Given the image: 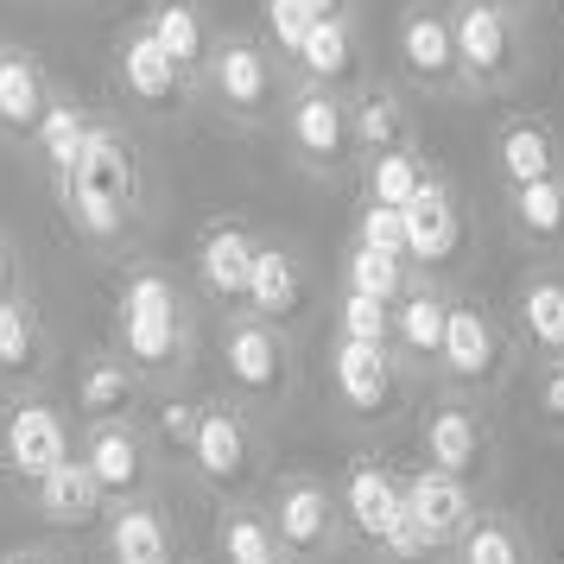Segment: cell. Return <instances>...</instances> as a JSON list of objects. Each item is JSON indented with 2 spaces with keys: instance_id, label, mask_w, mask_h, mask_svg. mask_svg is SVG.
Segmentation results:
<instances>
[{
  "instance_id": "1",
  "label": "cell",
  "mask_w": 564,
  "mask_h": 564,
  "mask_svg": "<svg viewBox=\"0 0 564 564\" xmlns=\"http://www.w3.org/2000/svg\"><path fill=\"white\" fill-rule=\"evenodd\" d=\"M64 197H70V209H77V223L89 235L121 229V216H128V204H133V153L115 128H89V147H83L77 172L64 184Z\"/></svg>"
},
{
  "instance_id": "2",
  "label": "cell",
  "mask_w": 564,
  "mask_h": 564,
  "mask_svg": "<svg viewBox=\"0 0 564 564\" xmlns=\"http://www.w3.org/2000/svg\"><path fill=\"white\" fill-rule=\"evenodd\" d=\"M121 343L140 368H172L178 361V292L159 280V273H140L121 299Z\"/></svg>"
},
{
  "instance_id": "3",
  "label": "cell",
  "mask_w": 564,
  "mask_h": 564,
  "mask_svg": "<svg viewBox=\"0 0 564 564\" xmlns=\"http://www.w3.org/2000/svg\"><path fill=\"white\" fill-rule=\"evenodd\" d=\"M0 444H7V469H13V476H26L32 488L45 482L52 469H64V463H70L64 419H57L52 406H39V400L7 412V437H0Z\"/></svg>"
},
{
  "instance_id": "4",
  "label": "cell",
  "mask_w": 564,
  "mask_h": 564,
  "mask_svg": "<svg viewBox=\"0 0 564 564\" xmlns=\"http://www.w3.org/2000/svg\"><path fill=\"white\" fill-rule=\"evenodd\" d=\"M292 147L311 159V165H336V159L356 147V115L336 102L330 89H305L292 102Z\"/></svg>"
},
{
  "instance_id": "5",
  "label": "cell",
  "mask_w": 564,
  "mask_h": 564,
  "mask_svg": "<svg viewBox=\"0 0 564 564\" xmlns=\"http://www.w3.org/2000/svg\"><path fill=\"white\" fill-rule=\"evenodd\" d=\"M451 32H457V64L469 70L476 83H488L501 64H508V13L501 7H482V0H463L457 13H451Z\"/></svg>"
},
{
  "instance_id": "6",
  "label": "cell",
  "mask_w": 564,
  "mask_h": 564,
  "mask_svg": "<svg viewBox=\"0 0 564 564\" xmlns=\"http://www.w3.org/2000/svg\"><path fill=\"white\" fill-rule=\"evenodd\" d=\"M400 64H406L419 83H444L457 77V32L451 20L437 13V7H412L406 20H400Z\"/></svg>"
},
{
  "instance_id": "7",
  "label": "cell",
  "mask_w": 564,
  "mask_h": 564,
  "mask_svg": "<svg viewBox=\"0 0 564 564\" xmlns=\"http://www.w3.org/2000/svg\"><path fill=\"white\" fill-rule=\"evenodd\" d=\"M223 361H229L235 387L254 393V400H273L285 387V349L267 324H235L229 343H223Z\"/></svg>"
},
{
  "instance_id": "8",
  "label": "cell",
  "mask_w": 564,
  "mask_h": 564,
  "mask_svg": "<svg viewBox=\"0 0 564 564\" xmlns=\"http://www.w3.org/2000/svg\"><path fill=\"white\" fill-rule=\"evenodd\" d=\"M343 501H349V527H356L361 539H387L400 520H406V488L393 482L387 469H375V463L349 469Z\"/></svg>"
},
{
  "instance_id": "9",
  "label": "cell",
  "mask_w": 564,
  "mask_h": 564,
  "mask_svg": "<svg viewBox=\"0 0 564 564\" xmlns=\"http://www.w3.org/2000/svg\"><path fill=\"white\" fill-rule=\"evenodd\" d=\"M444 368H451V381L476 387L495 375V361H501V343H495V324H488L476 305H451V330H444Z\"/></svg>"
},
{
  "instance_id": "10",
  "label": "cell",
  "mask_w": 564,
  "mask_h": 564,
  "mask_svg": "<svg viewBox=\"0 0 564 564\" xmlns=\"http://www.w3.org/2000/svg\"><path fill=\"white\" fill-rule=\"evenodd\" d=\"M406 520L432 539V545H437V539H451L463 520H469V488H463V476L425 469L419 482H406Z\"/></svg>"
},
{
  "instance_id": "11",
  "label": "cell",
  "mask_w": 564,
  "mask_h": 564,
  "mask_svg": "<svg viewBox=\"0 0 564 564\" xmlns=\"http://www.w3.org/2000/svg\"><path fill=\"white\" fill-rule=\"evenodd\" d=\"M336 387H343L349 412H361V419L387 412V400H393V361H387V349H375V343H343L336 349Z\"/></svg>"
},
{
  "instance_id": "12",
  "label": "cell",
  "mask_w": 564,
  "mask_h": 564,
  "mask_svg": "<svg viewBox=\"0 0 564 564\" xmlns=\"http://www.w3.org/2000/svg\"><path fill=\"white\" fill-rule=\"evenodd\" d=\"M191 457H197V469H204L216 488H235L248 476V425L223 406H204V425H197Z\"/></svg>"
},
{
  "instance_id": "13",
  "label": "cell",
  "mask_w": 564,
  "mask_h": 564,
  "mask_svg": "<svg viewBox=\"0 0 564 564\" xmlns=\"http://www.w3.org/2000/svg\"><path fill=\"white\" fill-rule=\"evenodd\" d=\"M209 83H216V96L229 108H241V115H267V102H273V70H267V57H260L254 45H241V39L216 52Z\"/></svg>"
},
{
  "instance_id": "14",
  "label": "cell",
  "mask_w": 564,
  "mask_h": 564,
  "mask_svg": "<svg viewBox=\"0 0 564 564\" xmlns=\"http://www.w3.org/2000/svg\"><path fill=\"white\" fill-rule=\"evenodd\" d=\"M254 260H260V248L248 241V229H235V223H216V229L204 235V248H197L204 285L216 292V299L248 292V280H254Z\"/></svg>"
},
{
  "instance_id": "15",
  "label": "cell",
  "mask_w": 564,
  "mask_h": 564,
  "mask_svg": "<svg viewBox=\"0 0 564 564\" xmlns=\"http://www.w3.org/2000/svg\"><path fill=\"white\" fill-rule=\"evenodd\" d=\"M273 533L292 552H317L330 539V495L317 482H285L280 501H273Z\"/></svg>"
},
{
  "instance_id": "16",
  "label": "cell",
  "mask_w": 564,
  "mask_h": 564,
  "mask_svg": "<svg viewBox=\"0 0 564 564\" xmlns=\"http://www.w3.org/2000/svg\"><path fill=\"white\" fill-rule=\"evenodd\" d=\"M406 248L412 260H444L457 254V204L437 178H425V191L406 204Z\"/></svg>"
},
{
  "instance_id": "17",
  "label": "cell",
  "mask_w": 564,
  "mask_h": 564,
  "mask_svg": "<svg viewBox=\"0 0 564 564\" xmlns=\"http://www.w3.org/2000/svg\"><path fill=\"white\" fill-rule=\"evenodd\" d=\"M89 476H96V488H102L108 501H128L133 488H140V476H147V457H140V444H133V432H121V425H102V432L89 437Z\"/></svg>"
},
{
  "instance_id": "18",
  "label": "cell",
  "mask_w": 564,
  "mask_h": 564,
  "mask_svg": "<svg viewBox=\"0 0 564 564\" xmlns=\"http://www.w3.org/2000/svg\"><path fill=\"white\" fill-rule=\"evenodd\" d=\"M178 64H172V57H165V45H159L153 32L140 26L128 39V45H121V83H128L133 96H140V102H172V96H178Z\"/></svg>"
},
{
  "instance_id": "19",
  "label": "cell",
  "mask_w": 564,
  "mask_h": 564,
  "mask_svg": "<svg viewBox=\"0 0 564 564\" xmlns=\"http://www.w3.org/2000/svg\"><path fill=\"white\" fill-rule=\"evenodd\" d=\"M108 552L115 564H172V533L147 501H133L108 520Z\"/></svg>"
},
{
  "instance_id": "20",
  "label": "cell",
  "mask_w": 564,
  "mask_h": 564,
  "mask_svg": "<svg viewBox=\"0 0 564 564\" xmlns=\"http://www.w3.org/2000/svg\"><path fill=\"white\" fill-rule=\"evenodd\" d=\"M425 451H432V469L469 476L476 457H482V432H476V419L463 406H444V412H432V425H425Z\"/></svg>"
},
{
  "instance_id": "21",
  "label": "cell",
  "mask_w": 564,
  "mask_h": 564,
  "mask_svg": "<svg viewBox=\"0 0 564 564\" xmlns=\"http://www.w3.org/2000/svg\"><path fill=\"white\" fill-rule=\"evenodd\" d=\"M495 159H501V178L520 191V184H545L558 178L552 165H558V153H552V133L533 128V121H520V128L501 133V147H495Z\"/></svg>"
},
{
  "instance_id": "22",
  "label": "cell",
  "mask_w": 564,
  "mask_h": 564,
  "mask_svg": "<svg viewBox=\"0 0 564 564\" xmlns=\"http://www.w3.org/2000/svg\"><path fill=\"white\" fill-rule=\"evenodd\" d=\"M299 64H305L311 89H330L336 77H349V64H356V52H349V20H343V13H330V20H317V32L305 39V52H299Z\"/></svg>"
},
{
  "instance_id": "23",
  "label": "cell",
  "mask_w": 564,
  "mask_h": 564,
  "mask_svg": "<svg viewBox=\"0 0 564 564\" xmlns=\"http://www.w3.org/2000/svg\"><path fill=\"white\" fill-rule=\"evenodd\" d=\"M419 191H425V165L412 159V147H393V153H375V159H368V204L406 209Z\"/></svg>"
},
{
  "instance_id": "24",
  "label": "cell",
  "mask_w": 564,
  "mask_h": 564,
  "mask_svg": "<svg viewBox=\"0 0 564 564\" xmlns=\"http://www.w3.org/2000/svg\"><path fill=\"white\" fill-rule=\"evenodd\" d=\"M0 128H45V83L26 57L0 64Z\"/></svg>"
},
{
  "instance_id": "25",
  "label": "cell",
  "mask_w": 564,
  "mask_h": 564,
  "mask_svg": "<svg viewBox=\"0 0 564 564\" xmlns=\"http://www.w3.org/2000/svg\"><path fill=\"white\" fill-rule=\"evenodd\" d=\"M89 128H96V121H83V108H70V102H52V108H45L39 147H45V159H52L57 184H70V172H77L83 147H89Z\"/></svg>"
},
{
  "instance_id": "26",
  "label": "cell",
  "mask_w": 564,
  "mask_h": 564,
  "mask_svg": "<svg viewBox=\"0 0 564 564\" xmlns=\"http://www.w3.org/2000/svg\"><path fill=\"white\" fill-rule=\"evenodd\" d=\"M248 305H254L260 317H285V311H299V267H292L280 248H260L254 280H248Z\"/></svg>"
},
{
  "instance_id": "27",
  "label": "cell",
  "mask_w": 564,
  "mask_h": 564,
  "mask_svg": "<svg viewBox=\"0 0 564 564\" xmlns=\"http://www.w3.org/2000/svg\"><path fill=\"white\" fill-rule=\"evenodd\" d=\"M393 330L406 343L412 356H444V330H451V305L437 299V292H412L400 317H393Z\"/></svg>"
},
{
  "instance_id": "28",
  "label": "cell",
  "mask_w": 564,
  "mask_h": 564,
  "mask_svg": "<svg viewBox=\"0 0 564 564\" xmlns=\"http://www.w3.org/2000/svg\"><path fill=\"white\" fill-rule=\"evenodd\" d=\"M400 140H406V108H400V96L393 89L361 96L356 102V147H368V159H375V153H393Z\"/></svg>"
},
{
  "instance_id": "29",
  "label": "cell",
  "mask_w": 564,
  "mask_h": 564,
  "mask_svg": "<svg viewBox=\"0 0 564 564\" xmlns=\"http://www.w3.org/2000/svg\"><path fill=\"white\" fill-rule=\"evenodd\" d=\"M77 400H83V412L96 419V432H102V425H115V419L133 406V381L115 368V361H96V368H83Z\"/></svg>"
},
{
  "instance_id": "30",
  "label": "cell",
  "mask_w": 564,
  "mask_h": 564,
  "mask_svg": "<svg viewBox=\"0 0 564 564\" xmlns=\"http://www.w3.org/2000/svg\"><path fill=\"white\" fill-rule=\"evenodd\" d=\"M513 223H520V235H533V241H558L564 235V184L558 178L520 184L513 191Z\"/></svg>"
},
{
  "instance_id": "31",
  "label": "cell",
  "mask_w": 564,
  "mask_h": 564,
  "mask_svg": "<svg viewBox=\"0 0 564 564\" xmlns=\"http://www.w3.org/2000/svg\"><path fill=\"white\" fill-rule=\"evenodd\" d=\"M39 501H45L57 520H77V513H89L96 501H102V488H96V476H89V463L70 457L64 469H52V476L39 482Z\"/></svg>"
},
{
  "instance_id": "32",
  "label": "cell",
  "mask_w": 564,
  "mask_h": 564,
  "mask_svg": "<svg viewBox=\"0 0 564 564\" xmlns=\"http://www.w3.org/2000/svg\"><path fill=\"white\" fill-rule=\"evenodd\" d=\"M147 32L165 45V57H172L178 70H197V57H204V26H197V13H191V7L165 0L153 20H147Z\"/></svg>"
},
{
  "instance_id": "33",
  "label": "cell",
  "mask_w": 564,
  "mask_h": 564,
  "mask_svg": "<svg viewBox=\"0 0 564 564\" xmlns=\"http://www.w3.org/2000/svg\"><path fill=\"white\" fill-rule=\"evenodd\" d=\"M520 324H527L533 343L564 349V285L558 280H533L527 285V292H520Z\"/></svg>"
},
{
  "instance_id": "34",
  "label": "cell",
  "mask_w": 564,
  "mask_h": 564,
  "mask_svg": "<svg viewBox=\"0 0 564 564\" xmlns=\"http://www.w3.org/2000/svg\"><path fill=\"white\" fill-rule=\"evenodd\" d=\"M223 558L229 564H280V533L254 513H229L223 527Z\"/></svg>"
},
{
  "instance_id": "35",
  "label": "cell",
  "mask_w": 564,
  "mask_h": 564,
  "mask_svg": "<svg viewBox=\"0 0 564 564\" xmlns=\"http://www.w3.org/2000/svg\"><path fill=\"white\" fill-rule=\"evenodd\" d=\"M349 292L393 305V299H400V260L375 254V248H361V241H356V254H349Z\"/></svg>"
},
{
  "instance_id": "36",
  "label": "cell",
  "mask_w": 564,
  "mask_h": 564,
  "mask_svg": "<svg viewBox=\"0 0 564 564\" xmlns=\"http://www.w3.org/2000/svg\"><path fill=\"white\" fill-rule=\"evenodd\" d=\"M387 336H393V305L349 292L343 299V343H375V349H387Z\"/></svg>"
},
{
  "instance_id": "37",
  "label": "cell",
  "mask_w": 564,
  "mask_h": 564,
  "mask_svg": "<svg viewBox=\"0 0 564 564\" xmlns=\"http://www.w3.org/2000/svg\"><path fill=\"white\" fill-rule=\"evenodd\" d=\"M361 248H375V254H393V260H406V209H387V204H368L361 209V229H356Z\"/></svg>"
},
{
  "instance_id": "38",
  "label": "cell",
  "mask_w": 564,
  "mask_h": 564,
  "mask_svg": "<svg viewBox=\"0 0 564 564\" xmlns=\"http://www.w3.org/2000/svg\"><path fill=\"white\" fill-rule=\"evenodd\" d=\"M463 564H527V558H520V539L501 520H482V527H469V539H463Z\"/></svg>"
},
{
  "instance_id": "39",
  "label": "cell",
  "mask_w": 564,
  "mask_h": 564,
  "mask_svg": "<svg viewBox=\"0 0 564 564\" xmlns=\"http://www.w3.org/2000/svg\"><path fill=\"white\" fill-rule=\"evenodd\" d=\"M267 32L299 57V52H305V39L317 32V13H311L305 0H267Z\"/></svg>"
},
{
  "instance_id": "40",
  "label": "cell",
  "mask_w": 564,
  "mask_h": 564,
  "mask_svg": "<svg viewBox=\"0 0 564 564\" xmlns=\"http://www.w3.org/2000/svg\"><path fill=\"white\" fill-rule=\"evenodd\" d=\"M0 368H7V375L32 368V317L13 305V299H0Z\"/></svg>"
},
{
  "instance_id": "41",
  "label": "cell",
  "mask_w": 564,
  "mask_h": 564,
  "mask_svg": "<svg viewBox=\"0 0 564 564\" xmlns=\"http://www.w3.org/2000/svg\"><path fill=\"white\" fill-rule=\"evenodd\" d=\"M197 425H204V412L184 406V400H165V406H159V432H165V444H184V451H191V444H197Z\"/></svg>"
},
{
  "instance_id": "42",
  "label": "cell",
  "mask_w": 564,
  "mask_h": 564,
  "mask_svg": "<svg viewBox=\"0 0 564 564\" xmlns=\"http://www.w3.org/2000/svg\"><path fill=\"white\" fill-rule=\"evenodd\" d=\"M381 545H387V552H393V558H425V552H432V539L419 533L412 520H400V527H393V533H387Z\"/></svg>"
},
{
  "instance_id": "43",
  "label": "cell",
  "mask_w": 564,
  "mask_h": 564,
  "mask_svg": "<svg viewBox=\"0 0 564 564\" xmlns=\"http://www.w3.org/2000/svg\"><path fill=\"white\" fill-rule=\"evenodd\" d=\"M539 406H545V419H552V425H564V368H552V375H545V387H539Z\"/></svg>"
},
{
  "instance_id": "44",
  "label": "cell",
  "mask_w": 564,
  "mask_h": 564,
  "mask_svg": "<svg viewBox=\"0 0 564 564\" xmlns=\"http://www.w3.org/2000/svg\"><path fill=\"white\" fill-rule=\"evenodd\" d=\"M7 285H13V254H7V241H0V299H7Z\"/></svg>"
},
{
  "instance_id": "45",
  "label": "cell",
  "mask_w": 564,
  "mask_h": 564,
  "mask_svg": "<svg viewBox=\"0 0 564 564\" xmlns=\"http://www.w3.org/2000/svg\"><path fill=\"white\" fill-rule=\"evenodd\" d=\"M305 7L317 13V20H330V13H336V0H305Z\"/></svg>"
},
{
  "instance_id": "46",
  "label": "cell",
  "mask_w": 564,
  "mask_h": 564,
  "mask_svg": "<svg viewBox=\"0 0 564 564\" xmlns=\"http://www.w3.org/2000/svg\"><path fill=\"white\" fill-rule=\"evenodd\" d=\"M20 564H52V558H39V552H32V558H20Z\"/></svg>"
},
{
  "instance_id": "47",
  "label": "cell",
  "mask_w": 564,
  "mask_h": 564,
  "mask_svg": "<svg viewBox=\"0 0 564 564\" xmlns=\"http://www.w3.org/2000/svg\"><path fill=\"white\" fill-rule=\"evenodd\" d=\"M482 7H501V13H508V0H482Z\"/></svg>"
},
{
  "instance_id": "48",
  "label": "cell",
  "mask_w": 564,
  "mask_h": 564,
  "mask_svg": "<svg viewBox=\"0 0 564 564\" xmlns=\"http://www.w3.org/2000/svg\"><path fill=\"white\" fill-rule=\"evenodd\" d=\"M0 64H7V52H0Z\"/></svg>"
},
{
  "instance_id": "49",
  "label": "cell",
  "mask_w": 564,
  "mask_h": 564,
  "mask_svg": "<svg viewBox=\"0 0 564 564\" xmlns=\"http://www.w3.org/2000/svg\"><path fill=\"white\" fill-rule=\"evenodd\" d=\"M280 564H285V558H280Z\"/></svg>"
}]
</instances>
